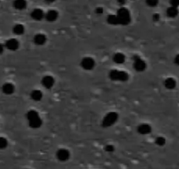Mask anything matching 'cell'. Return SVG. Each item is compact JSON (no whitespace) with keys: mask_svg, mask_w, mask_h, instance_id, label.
Masks as SVG:
<instances>
[{"mask_svg":"<svg viewBox=\"0 0 179 169\" xmlns=\"http://www.w3.org/2000/svg\"><path fill=\"white\" fill-rule=\"evenodd\" d=\"M27 118L28 121L29 126L34 129H37L39 127L41 126L42 121L41 119L40 115L37 111L35 110H30L27 114Z\"/></svg>","mask_w":179,"mask_h":169,"instance_id":"obj_1","label":"cell"},{"mask_svg":"<svg viewBox=\"0 0 179 169\" xmlns=\"http://www.w3.org/2000/svg\"><path fill=\"white\" fill-rule=\"evenodd\" d=\"M117 18L119 20L120 25H127L131 22V14L127 8L121 7L117 12Z\"/></svg>","mask_w":179,"mask_h":169,"instance_id":"obj_2","label":"cell"},{"mask_svg":"<svg viewBox=\"0 0 179 169\" xmlns=\"http://www.w3.org/2000/svg\"><path fill=\"white\" fill-rule=\"evenodd\" d=\"M109 77L112 80H114V81H127L128 79L129 76L127 72L124 70H113L110 71Z\"/></svg>","mask_w":179,"mask_h":169,"instance_id":"obj_3","label":"cell"},{"mask_svg":"<svg viewBox=\"0 0 179 169\" xmlns=\"http://www.w3.org/2000/svg\"><path fill=\"white\" fill-rule=\"evenodd\" d=\"M119 119V115L118 114L115 112H110L108 113L107 115L104 117L102 124L105 128H108V127L113 126L115 122Z\"/></svg>","mask_w":179,"mask_h":169,"instance_id":"obj_4","label":"cell"},{"mask_svg":"<svg viewBox=\"0 0 179 169\" xmlns=\"http://www.w3.org/2000/svg\"><path fill=\"white\" fill-rule=\"evenodd\" d=\"M81 66L82 68H84L86 70H91L95 67V61L93 58L88 56L84 57V59H82L81 61Z\"/></svg>","mask_w":179,"mask_h":169,"instance_id":"obj_5","label":"cell"},{"mask_svg":"<svg viewBox=\"0 0 179 169\" xmlns=\"http://www.w3.org/2000/svg\"><path fill=\"white\" fill-rule=\"evenodd\" d=\"M134 67L137 71H143L147 67V64L143 59H141L140 56H135L134 57Z\"/></svg>","mask_w":179,"mask_h":169,"instance_id":"obj_6","label":"cell"},{"mask_svg":"<svg viewBox=\"0 0 179 169\" xmlns=\"http://www.w3.org/2000/svg\"><path fill=\"white\" fill-rule=\"evenodd\" d=\"M70 157V153L68 150L66 149H59L56 152V158L58 159V160L62 162L67 161Z\"/></svg>","mask_w":179,"mask_h":169,"instance_id":"obj_7","label":"cell"},{"mask_svg":"<svg viewBox=\"0 0 179 169\" xmlns=\"http://www.w3.org/2000/svg\"><path fill=\"white\" fill-rule=\"evenodd\" d=\"M42 85L45 88H48V89H50L54 86L55 85V79L52 76H45L42 78Z\"/></svg>","mask_w":179,"mask_h":169,"instance_id":"obj_8","label":"cell"},{"mask_svg":"<svg viewBox=\"0 0 179 169\" xmlns=\"http://www.w3.org/2000/svg\"><path fill=\"white\" fill-rule=\"evenodd\" d=\"M137 131L141 135H148L151 132V126L147 123H142L137 128Z\"/></svg>","mask_w":179,"mask_h":169,"instance_id":"obj_9","label":"cell"},{"mask_svg":"<svg viewBox=\"0 0 179 169\" xmlns=\"http://www.w3.org/2000/svg\"><path fill=\"white\" fill-rule=\"evenodd\" d=\"M45 17H46V20L49 22H54L57 20L58 18V13L55 10H50L48 11L47 13L45 14Z\"/></svg>","mask_w":179,"mask_h":169,"instance_id":"obj_10","label":"cell"},{"mask_svg":"<svg viewBox=\"0 0 179 169\" xmlns=\"http://www.w3.org/2000/svg\"><path fill=\"white\" fill-rule=\"evenodd\" d=\"M44 16H45V14L43 13L42 10H41V9H34L31 13V17L34 20H35V21H41V20H42Z\"/></svg>","mask_w":179,"mask_h":169,"instance_id":"obj_11","label":"cell"},{"mask_svg":"<svg viewBox=\"0 0 179 169\" xmlns=\"http://www.w3.org/2000/svg\"><path fill=\"white\" fill-rule=\"evenodd\" d=\"M20 43L16 39H10L6 42V48L10 50H16L19 49Z\"/></svg>","mask_w":179,"mask_h":169,"instance_id":"obj_12","label":"cell"},{"mask_svg":"<svg viewBox=\"0 0 179 169\" xmlns=\"http://www.w3.org/2000/svg\"><path fill=\"white\" fill-rule=\"evenodd\" d=\"M176 85H177V82H176V80H175L174 78H172V77H168V78L165 79L164 86L167 89L172 90V89H174V88L176 87Z\"/></svg>","mask_w":179,"mask_h":169,"instance_id":"obj_13","label":"cell"},{"mask_svg":"<svg viewBox=\"0 0 179 169\" xmlns=\"http://www.w3.org/2000/svg\"><path fill=\"white\" fill-rule=\"evenodd\" d=\"M47 41V37L43 34H38L34 36V42L36 45H43Z\"/></svg>","mask_w":179,"mask_h":169,"instance_id":"obj_14","label":"cell"},{"mask_svg":"<svg viewBox=\"0 0 179 169\" xmlns=\"http://www.w3.org/2000/svg\"><path fill=\"white\" fill-rule=\"evenodd\" d=\"M2 90L5 94H12L14 92V85L13 84H10V83H6L3 85Z\"/></svg>","mask_w":179,"mask_h":169,"instance_id":"obj_15","label":"cell"},{"mask_svg":"<svg viewBox=\"0 0 179 169\" xmlns=\"http://www.w3.org/2000/svg\"><path fill=\"white\" fill-rule=\"evenodd\" d=\"M126 60V56L122 53H116L113 56V61L118 64H121L125 62Z\"/></svg>","mask_w":179,"mask_h":169,"instance_id":"obj_16","label":"cell"},{"mask_svg":"<svg viewBox=\"0 0 179 169\" xmlns=\"http://www.w3.org/2000/svg\"><path fill=\"white\" fill-rule=\"evenodd\" d=\"M42 92L40 90H34L31 92V99L35 100V101H39L42 99Z\"/></svg>","mask_w":179,"mask_h":169,"instance_id":"obj_17","label":"cell"},{"mask_svg":"<svg viewBox=\"0 0 179 169\" xmlns=\"http://www.w3.org/2000/svg\"><path fill=\"white\" fill-rule=\"evenodd\" d=\"M167 15L170 17V18H175L178 15V9L176 8V7H169L168 10H167Z\"/></svg>","mask_w":179,"mask_h":169,"instance_id":"obj_18","label":"cell"},{"mask_svg":"<svg viewBox=\"0 0 179 169\" xmlns=\"http://www.w3.org/2000/svg\"><path fill=\"white\" fill-rule=\"evenodd\" d=\"M107 21L108 23L111 24V25H120L119 20H118L116 14H110V15H108Z\"/></svg>","mask_w":179,"mask_h":169,"instance_id":"obj_19","label":"cell"},{"mask_svg":"<svg viewBox=\"0 0 179 169\" xmlns=\"http://www.w3.org/2000/svg\"><path fill=\"white\" fill-rule=\"evenodd\" d=\"M27 6V2L24 0H18L14 2V7L17 10H23Z\"/></svg>","mask_w":179,"mask_h":169,"instance_id":"obj_20","label":"cell"},{"mask_svg":"<svg viewBox=\"0 0 179 169\" xmlns=\"http://www.w3.org/2000/svg\"><path fill=\"white\" fill-rule=\"evenodd\" d=\"M13 31H14V33L16 35H20L25 32V28L21 24H17V25H15L14 28H13Z\"/></svg>","mask_w":179,"mask_h":169,"instance_id":"obj_21","label":"cell"},{"mask_svg":"<svg viewBox=\"0 0 179 169\" xmlns=\"http://www.w3.org/2000/svg\"><path fill=\"white\" fill-rule=\"evenodd\" d=\"M156 144L159 145V146H163L166 144V139H165L163 137H158L156 139Z\"/></svg>","mask_w":179,"mask_h":169,"instance_id":"obj_22","label":"cell"},{"mask_svg":"<svg viewBox=\"0 0 179 169\" xmlns=\"http://www.w3.org/2000/svg\"><path fill=\"white\" fill-rule=\"evenodd\" d=\"M7 146V140L4 137H0V149H5Z\"/></svg>","mask_w":179,"mask_h":169,"instance_id":"obj_23","label":"cell"},{"mask_svg":"<svg viewBox=\"0 0 179 169\" xmlns=\"http://www.w3.org/2000/svg\"><path fill=\"white\" fill-rule=\"evenodd\" d=\"M157 4H158V1H156V0H149V1H147V5L151 7L156 6Z\"/></svg>","mask_w":179,"mask_h":169,"instance_id":"obj_24","label":"cell"},{"mask_svg":"<svg viewBox=\"0 0 179 169\" xmlns=\"http://www.w3.org/2000/svg\"><path fill=\"white\" fill-rule=\"evenodd\" d=\"M105 150H106V152H112L114 151V147H113V145H106V146L105 147Z\"/></svg>","mask_w":179,"mask_h":169,"instance_id":"obj_25","label":"cell"},{"mask_svg":"<svg viewBox=\"0 0 179 169\" xmlns=\"http://www.w3.org/2000/svg\"><path fill=\"white\" fill-rule=\"evenodd\" d=\"M170 5H171L172 7L177 8L179 6V0H172V1H170Z\"/></svg>","mask_w":179,"mask_h":169,"instance_id":"obj_26","label":"cell"},{"mask_svg":"<svg viewBox=\"0 0 179 169\" xmlns=\"http://www.w3.org/2000/svg\"><path fill=\"white\" fill-rule=\"evenodd\" d=\"M95 12H96V13L97 14L100 15V14H102L103 13H104V10H103L101 7H98V8H97V9H96V11H95Z\"/></svg>","mask_w":179,"mask_h":169,"instance_id":"obj_27","label":"cell"},{"mask_svg":"<svg viewBox=\"0 0 179 169\" xmlns=\"http://www.w3.org/2000/svg\"><path fill=\"white\" fill-rule=\"evenodd\" d=\"M159 20H160V15H159V14L156 13L153 15V21L156 22V21H158Z\"/></svg>","mask_w":179,"mask_h":169,"instance_id":"obj_28","label":"cell"},{"mask_svg":"<svg viewBox=\"0 0 179 169\" xmlns=\"http://www.w3.org/2000/svg\"><path fill=\"white\" fill-rule=\"evenodd\" d=\"M174 62H175V63H176L177 65H178L179 66V54L176 56V57H175V60H174Z\"/></svg>","mask_w":179,"mask_h":169,"instance_id":"obj_29","label":"cell"},{"mask_svg":"<svg viewBox=\"0 0 179 169\" xmlns=\"http://www.w3.org/2000/svg\"><path fill=\"white\" fill-rule=\"evenodd\" d=\"M3 51H4V47H3L2 44H0V54L3 53Z\"/></svg>","mask_w":179,"mask_h":169,"instance_id":"obj_30","label":"cell"}]
</instances>
